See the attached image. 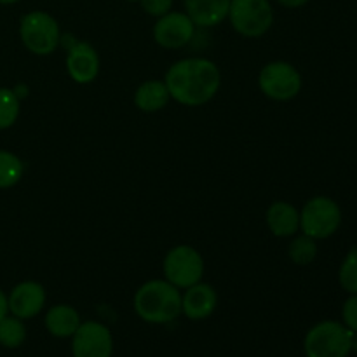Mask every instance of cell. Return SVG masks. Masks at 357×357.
Here are the masks:
<instances>
[{
	"label": "cell",
	"instance_id": "52a82bcc",
	"mask_svg": "<svg viewBox=\"0 0 357 357\" xmlns=\"http://www.w3.org/2000/svg\"><path fill=\"white\" fill-rule=\"evenodd\" d=\"M162 268L167 282L178 289H187L201 282L204 275V260L195 248L180 244L167 251Z\"/></svg>",
	"mask_w": 357,
	"mask_h": 357
},
{
	"label": "cell",
	"instance_id": "7c38bea8",
	"mask_svg": "<svg viewBox=\"0 0 357 357\" xmlns=\"http://www.w3.org/2000/svg\"><path fill=\"white\" fill-rule=\"evenodd\" d=\"M66 72L77 84H91L100 73V56L87 42H77L66 54Z\"/></svg>",
	"mask_w": 357,
	"mask_h": 357
},
{
	"label": "cell",
	"instance_id": "9c48e42d",
	"mask_svg": "<svg viewBox=\"0 0 357 357\" xmlns=\"http://www.w3.org/2000/svg\"><path fill=\"white\" fill-rule=\"evenodd\" d=\"M114 338L105 324L96 321L80 323L72 337L73 357H112Z\"/></svg>",
	"mask_w": 357,
	"mask_h": 357
},
{
	"label": "cell",
	"instance_id": "5b68a950",
	"mask_svg": "<svg viewBox=\"0 0 357 357\" xmlns=\"http://www.w3.org/2000/svg\"><path fill=\"white\" fill-rule=\"evenodd\" d=\"M342 225V209L337 201L317 195L307 201L300 211V230L312 239L321 241L333 236Z\"/></svg>",
	"mask_w": 357,
	"mask_h": 357
},
{
	"label": "cell",
	"instance_id": "9a60e30c",
	"mask_svg": "<svg viewBox=\"0 0 357 357\" xmlns=\"http://www.w3.org/2000/svg\"><path fill=\"white\" fill-rule=\"evenodd\" d=\"M268 230L275 237H293L300 230V211L286 201H275L267 209Z\"/></svg>",
	"mask_w": 357,
	"mask_h": 357
},
{
	"label": "cell",
	"instance_id": "f1b7e54d",
	"mask_svg": "<svg viewBox=\"0 0 357 357\" xmlns=\"http://www.w3.org/2000/svg\"><path fill=\"white\" fill-rule=\"evenodd\" d=\"M16 2H20V0H0L2 6H10V3H16Z\"/></svg>",
	"mask_w": 357,
	"mask_h": 357
},
{
	"label": "cell",
	"instance_id": "ba28073f",
	"mask_svg": "<svg viewBox=\"0 0 357 357\" xmlns=\"http://www.w3.org/2000/svg\"><path fill=\"white\" fill-rule=\"evenodd\" d=\"M258 87L268 100L289 101L302 91V75L291 63L272 61L261 68Z\"/></svg>",
	"mask_w": 357,
	"mask_h": 357
},
{
	"label": "cell",
	"instance_id": "8fae6325",
	"mask_svg": "<svg viewBox=\"0 0 357 357\" xmlns=\"http://www.w3.org/2000/svg\"><path fill=\"white\" fill-rule=\"evenodd\" d=\"M7 305L13 316L20 319H31L37 316L45 305V289L40 282L24 281L14 286L7 296Z\"/></svg>",
	"mask_w": 357,
	"mask_h": 357
},
{
	"label": "cell",
	"instance_id": "3957f363",
	"mask_svg": "<svg viewBox=\"0 0 357 357\" xmlns=\"http://www.w3.org/2000/svg\"><path fill=\"white\" fill-rule=\"evenodd\" d=\"M352 331L337 321H323L309 330L303 340L307 357H347L351 349Z\"/></svg>",
	"mask_w": 357,
	"mask_h": 357
},
{
	"label": "cell",
	"instance_id": "7402d4cb",
	"mask_svg": "<svg viewBox=\"0 0 357 357\" xmlns=\"http://www.w3.org/2000/svg\"><path fill=\"white\" fill-rule=\"evenodd\" d=\"M338 282L342 289L351 295H357V248H352L345 255L340 268H338Z\"/></svg>",
	"mask_w": 357,
	"mask_h": 357
},
{
	"label": "cell",
	"instance_id": "4fadbf2b",
	"mask_svg": "<svg viewBox=\"0 0 357 357\" xmlns=\"http://www.w3.org/2000/svg\"><path fill=\"white\" fill-rule=\"evenodd\" d=\"M218 305V293L211 284L197 282L181 296V312L190 321L208 319Z\"/></svg>",
	"mask_w": 357,
	"mask_h": 357
},
{
	"label": "cell",
	"instance_id": "ac0fdd59",
	"mask_svg": "<svg viewBox=\"0 0 357 357\" xmlns=\"http://www.w3.org/2000/svg\"><path fill=\"white\" fill-rule=\"evenodd\" d=\"M24 173L23 160L13 152L0 150V188H10L20 183Z\"/></svg>",
	"mask_w": 357,
	"mask_h": 357
},
{
	"label": "cell",
	"instance_id": "6da1fadb",
	"mask_svg": "<svg viewBox=\"0 0 357 357\" xmlns=\"http://www.w3.org/2000/svg\"><path fill=\"white\" fill-rule=\"evenodd\" d=\"M171 100L185 107H202L218 94L222 73L206 58H185L173 63L164 77Z\"/></svg>",
	"mask_w": 357,
	"mask_h": 357
},
{
	"label": "cell",
	"instance_id": "2e32d148",
	"mask_svg": "<svg viewBox=\"0 0 357 357\" xmlns=\"http://www.w3.org/2000/svg\"><path fill=\"white\" fill-rule=\"evenodd\" d=\"M79 326L80 316L72 305L59 303V305L49 309V312L45 314V328L56 338L73 337Z\"/></svg>",
	"mask_w": 357,
	"mask_h": 357
},
{
	"label": "cell",
	"instance_id": "5bb4252c",
	"mask_svg": "<svg viewBox=\"0 0 357 357\" xmlns=\"http://www.w3.org/2000/svg\"><path fill=\"white\" fill-rule=\"evenodd\" d=\"M187 16L195 26L213 28L227 20L230 0H183Z\"/></svg>",
	"mask_w": 357,
	"mask_h": 357
},
{
	"label": "cell",
	"instance_id": "d4e9b609",
	"mask_svg": "<svg viewBox=\"0 0 357 357\" xmlns=\"http://www.w3.org/2000/svg\"><path fill=\"white\" fill-rule=\"evenodd\" d=\"M278 2L281 3V6L289 7V9H296V7L305 6V3L309 2V0H278Z\"/></svg>",
	"mask_w": 357,
	"mask_h": 357
},
{
	"label": "cell",
	"instance_id": "603a6c76",
	"mask_svg": "<svg viewBox=\"0 0 357 357\" xmlns=\"http://www.w3.org/2000/svg\"><path fill=\"white\" fill-rule=\"evenodd\" d=\"M342 319L351 331H357V295H351L342 307Z\"/></svg>",
	"mask_w": 357,
	"mask_h": 357
},
{
	"label": "cell",
	"instance_id": "f546056e",
	"mask_svg": "<svg viewBox=\"0 0 357 357\" xmlns=\"http://www.w3.org/2000/svg\"><path fill=\"white\" fill-rule=\"evenodd\" d=\"M128 2H139V0H128Z\"/></svg>",
	"mask_w": 357,
	"mask_h": 357
},
{
	"label": "cell",
	"instance_id": "d6986e66",
	"mask_svg": "<svg viewBox=\"0 0 357 357\" xmlns=\"http://www.w3.org/2000/svg\"><path fill=\"white\" fill-rule=\"evenodd\" d=\"M26 338V328L23 319L13 316H6L0 321V345L7 349H17Z\"/></svg>",
	"mask_w": 357,
	"mask_h": 357
},
{
	"label": "cell",
	"instance_id": "44dd1931",
	"mask_svg": "<svg viewBox=\"0 0 357 357\" xmlns=\"http://www.w3.org/2000/svg\"><path fill=\"white\" fill-rule=\"evenodd\" d=\"M20 115V98L13 89L0 87V131L14 126Z\"/></svg>",
	"mask_w": 357,
	"mask_h": 357
},
{
	"label": "cell",
	"instance_id": "4316f807",
	"mask_svg": "<svg viewBox=\"0 0 357 357\" xmlns=\"http://www.w3.org/2000/svg\"><path fill=\"white\" fill-rule=\"evenodd\" d=\"M13 91H14V94H16V96L20 98V100H21V98H26L28 96V87L26 86H21V84L16 87V89H13Z\"/></svg>",
	"mask_w": 357,
	"mask_h": 357
},
{
	"label": "cell",
	"instance_id": "8992f818",
	"mask_svg": "<svg viewBox=\"0 0 357 357\" xmlns=\"http://www.w3.org/2000/svg\"><path fill=\"white\" fill-rule=\"evenodd\" d=\"M230 24L239 35L258 38L271 30L274 9L268 0H230Z\"/></svg>",
	"mask_w": 357,
	"mask_h": 357
},
{
	"label": "cell",
	"instance_id": "83f0119b",
	"mask_svg": "<svg viewBox=\"0 0 357 357\" xmlns=\"http://www.w3.org/2000/svg\"><path fill=\"white\" fill-rule=\"evenodd\" d=\"M351 349L357 354V331H352V342H351Z\"/></svg>",
	"mask_w": 357,
	"mask_h": 357
},
{
	"label": "cell",
	"instance_id": "7a4b0ae2",
	"mask_svg": "<svg viewBox=\"0 0 357 357\" xmlns=\"http://www.w3.org/2000/svg\"><path fill=\"white\" fill-rule=\"evenodd\" d=\"M135 312L150 324H167L181 314L180 289L164 279H152L138 288Z\"/></svg>",
	"mask_w": 357,
	"mask_h": 357
},
{
	"label": "cell",
	"instance_id": "484cf974",
	"mask_svg": "<svg viewBox=\"0 0 357 357\" xmlns=\"http://www.w3.org/2000/svg\"><path fill=\"white\" fill-rule=\"evenodd\" d=\"M9 312V305H7V296L3 295V291L0 289V321L7 316Z\"/></svg>",
	"mask_w": 357,
	"mask_h": 357
},
{
	"label": "cell",
	"instance_id": "e0dca14e",
	"mask_svg": "<svg viewBox=\"0 0 357 357\" xmlns=\"http://www.w3.org/2000/svg\"><path fill=\"white\" fill-rule=\"evenodd\" d=\"M169 100V91L164 80H145L135 93V105L146 114L162 110Z\"/></svg>",
	"mask_w": 357,
	"mask_h": 357
},
{
	"label": "cell",
	"instance_id": "30bf717a",
	"mask_svg": "<svg viewBox=\"0 0 357 357\" xmlns=\"http://www.w3.org/2000/svg\"><path fill=\"white\" fill-rule=\"evenodd\" d=\"M195 24L187 13H167L157 20L153 26V38L164 49H181L192 42Z\"/></svg>",
	"mask_w": 357,
	"mask_h": 357
},
{
	"label": "cell",
	"instance_id": "277c9868",
	"mask_svg": "<svg viewBox=\"0 0 357 357\" xmlns=\"http://www.w3.org/2000/svg\"><path fill=\"white\" fill-rule=\"evenodd\" d=\"M20 37L24 47L37 56H49L58 49L61 31L54 17L44 10H31L21 17Z\"/></svg>",
	"mask_w": 357,
	"mask_h": 357
},
{
	"label": "cell",
	"instance_id": "ffe728a7",
	"mask_svg": "<svg viewBox=\"0 0 357 357\" xmlns=\"http://www.w3.org/2000/svg\"><path fill=\"white\" fill-rule=\"evenodd\" d=\"M288 255L295 265H302V267L310 265L317 257V241L302 234L291 241Z\"/></svg>",
	"mask_w": 357,
	"mask_h": 357
},
{
	"label": "cell",
	"instance_id": "cb8c5ba5",
	"mask_svg": "<svg viewBox=\"0 0 357 357\" xmlns=\"http://www.w3.org/2000/svg\"><path fill=\"white\" fill-rule=\"evenodd\" d=\"M143 10L150 16L160 17L164 14H167L173 7V0H139Z\"/></svg>",
	"mask_w": 357,
	"mask_h": 357
}]
</instances>
